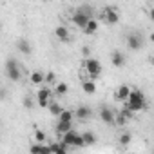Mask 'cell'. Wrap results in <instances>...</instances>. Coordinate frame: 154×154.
Segmentation results:
<instances>
[{
	"label": "cell",
	"mask_w": 154,
	"mask_h": 154,
	"mask_svg": "<svg viewBox=\"0 0 154 154\" xmlns=\"http://www.w3.org/2000/svg\"><path fill=\"white\" fill-rule=\"evenodd\" d=\"M147 107V100H145V94L140 91V89H131V94L125 102V109H129L131 112H140Z\"/></svg>",
	"instance_id": "6da1fadb"
},
{
	"label": "cell",
	"mask_w": 154,
	"mask_h": 154,
	"mask_svg": "<svg viewBox=\"0 0 154 154\" xmlns=\"http://www.w3.org/2000/svg\"><path fill=\"white\" fill-rule=\"evenodd\" d=\"M6 76L11 82H20V78H22V69H20L18 62L11 56L6 60Z\"/></svg>",
	"instance_id": "7a4b0ae2"
},
{
	"label": "cell",
	"mask_w": 154,
	"mask_h": 154,
	"mask_svg": "<svg viewBox=\"0 0 154 154\" xmlns=\"http://www.w3.org/2000/svg\"><path fill=\"white\" fill-rule=\"evenodd\" d=\"M84 67H85V71H87V74H89V78H91L93 82L102 74V63H100V60H96V58H85Z\"/></svg>",
	"instance_id": "3957f363"
},
{
	"label": "cell",
	"mask_w": 154,
	"mask_h": 154,
	"mask_svg": "<svg viewBox=\"0 0 154 154\" xmlns=\"http://www.w3.org/2000/svg\"><path fill=\"white\" fill-rule=\"evenodd\" d=\"M62 145H65V147H85L82 141V136L76 134L74 131H69L62 136Z\"/></svg>",
	"instance_id": "277c9868"
},
{
	"label": "cell",
	"mask_w": 154,
	"mask_h": 154,
	"mask_svg": "<svg viewBox=\"0 0 154 154\" xmlns=\"http://www.w3.org/2000/svg\"><path fill=\"white\" fill-rule=\"evenodd\" d=\"M51 102H53V91L49 87H42L36 94V103L40 107H49Z\"/></svg>",
	"instance_id": "5b68a950"
},
{
	"label": "cell",
	"mask_w": 154,
	"mask_h": 154,
	"mask_svg": "<svg viewBox=\"0 0 154 154\" xmlns=\"http://www.w3.org/2000/svg\"><path fill=\"white\" fill-rule=\"evenodd\" d=\"M127 45H129V49H132V51H140V49L145 45V40H143V36H141L140 33H131V35L127 36Z\"/></svg>",
	"instance_id": "8992f818"
},
{
	"label": "cell",
	"mask_w": 154,
	"mask_h": 154,
	"mask_svg": "<svg viewBox=\"0 0 154 154\" xmlns=\"http://www.w3.org/2000/svg\"><path fill=\"white\" fill-rule=\"evenodd\" d=\"M102 17H103V20H105V24H109V26H114V24L120 22V15H118V11H116L114 8H105Z\"/></svg>",
	"instance_id": "52a82bcc"
},
{
	"label": "cell",
	"mask_w": 154,
	"mask_h": 154,
	"mask_svg": "<svg viewBox=\"0 0 154 154\" xmlns=\"http://www.w3.org/2000/svg\"><path fill=\"white\" fill-rule=\"evenodd\" d=\"M71 20H72V24H74L76 27H78V29H84V27L87 26V22H89L91 18H89V17H85L84 13H80L78 9H76V11H74V15L71 17Z\"/></svg>",
	"instance_id": "ba28073f"
},
{
	"label": "cell",
	"mask_w": 154,
	"mask_h": 154,
	"mask_svg": "<svg viewBox=\"0 0 154 154\" xmlns=\"http://www.w3.org/2000/svg\"><path fill=\"white\" fill-rule=\"evenodd\" d=\"M111 63L114 65V67H125V63H127V58H125V54L122 53V51H114L112 54H111Z\"/></svg>",
	"instance_id": "9c48e42d"
},
{
	"label": "cell",
	"mask_w": 154,
	"mask_h": 154,
	"mask_svg": "<svg viewBox=\"0 0 154 154\" xmlns=\"http://www.w3.org/2000/svg\"><path fill=\"white\" fill-rule=\"evenodd\" d=\"M100 120L107 125H112L114 123V112L109 109V107H102L100 109Z\"/></svg>",
	"instance_id": "30bf717a"
},
{
	"label": "cell",
	"mask_w": 154,
	"mask_h": 154,
	"mask_svg": "<svg viewBox=\"0 0 154 154\" xmlns=\"http://www.w3.org/2000/svg\"><path fill=\"white\" fill-rule=\"evenodd\" d=\"M54 36L60 40V42H69L71 40V35H69V29L65 26H58L54 29Z\"/></svg>",
	"instance_id": "8fae6325"
},
{
	"label": "cell",
	"mask_w": 154,
	"mask_h": 154,
	"mask_svg": "<svg viewBox=\"0 0 154 154\" xmlns=\"http://www.w3.org/2000/svg\"><path fill=\"white\" fill-rule=\"evenodd\" d=\"M47 147H49L51 154H67V147L62 145V141H51Z\"/></svg>",
	"instance_id": "7c38bea8"
},
{
	"label": "cell",
	"mask_w": 154,
	"mask_h": 154,
	"mask_svg": "<svg viewBox=\"0 0 154 154\" xmlns=\"http://www.w3.org/2000/svg\"><path fill=\"white\" fill-rule=\"evenodd\" d=\"M129 94H131V87L129 85H120L118 89H116V98L118 100H122V102H127V98H129Z\"/></svg>",
	"instance_id": "4fadbf2b"
},
{
	"label": "cell",
	"mask_w": 154,
	"mask_h": 154,
	"mask_svg": "<svg viewBox=\"0 0 154 154\" xmlns=\"http://www.w3.org/2000/svg\"><path fill=\"white\" fill-rule=\"evenodd\" d=\"M29 152H31V154H51L49 147L44 145V143H33L31 149H29Z\"/></svg>",
	"instance_id": "5bb4252c"
},
{
	"label": "cell",
	"mask_w": 154,
	"mask_h": 154,
	"mask_svg": "<svg viewBox=\"0 0 154 154\" xmlns=\"http://www.w3.org/2000/svg\"><path fill=\"white\" fill-rule=\"evenodd\" d=\"M91 114H93V111L87 105H80L78 109H76V112H74V116H78L80 120H87V118H91Z\"/></svg>",
	"instance_id": "9a60e30c"
},
{
	"label": "cell",
	"mask_w": 154,
	"mask_h": 154,
	"mask_svg": "<svg viewBox=\"0 0 154 154\" xmlns=\"http://www.w3.org/2000/svg\"><path fill=\"white\" fill-rule=\"evenodd\" d=\"M98 31V20L96 18H91L89 22H87V26L84 27V33L85 35H94Z\"/></svg>",
	"instance_id": "2e32d148"
},
{
	"label": "cell",
	"mask_w": 154,
	"mask_h": 154,
	"mask_svg": "<svg viewBox=\"0 0 154 154\" xmlns=\"http://www.w3.org/2000/svg\"><path fill=\"white\" fill-rule=\"evenodd\" d=\"M82 89H84L85 94H94V93H96V82L85 80V82H82Z\"/></svg>",
	"instance_id": "e0dca14e"
},
{
	"label": "cell",
	"mask_w": 154,
	"mask_h": 154,
	"mask_svg": "<svg viewBox=\"0 0 154 154\" xmlns=\"http://www.w3.org/2000/svg\"><path fill=\"white\" fill-rule=\"evenodd\" d=\"M54 131L58 132V134H65V132H69V131H72V123H65V122H58L56 123V127H54Z\"/></svg>",
	"instance_id": "ac0fdd59"
},
{
	"label": "cell",
	"mask_w": 154,
	"mask_h": 154,
	"mask_svg": "<svg viewBox=\"0 0 154 154\" xmlns=\"http://www.w3.org/2000/svg\"><path fill=\"white\" fill-rule=\"evenodd\" d=\"M80 136H82V141H84V145H85V147H87V145L96 143V136H94L91 131H85V132H82Z\"/></svg>",
	"instance_id": "d6986e66"
},
{
	"label": "cell",
	"mask_w": 154,
	"mask_h": 154,
	"mask_svg": "<svg viewBox=\"0 0 154 154\" xmlns=\"http://www.w3.org/2000/svg\"><path fill=\"white\" fill-rule=\"evenodd\" d=\"M44 72L42 71H33L31 72V84H35V85H42L44 84Z\"/></svg>",
	"instance_id": "ffe728a7"
},
{
	"label": "cell",
	"mask_w": 154,
	"mask_h": 154,
	"mask_svg": "<svg viewBox=\"0 0 154 154\" xmlns=\"http://www.w3.org/2000/svg\"><path fill=\"white\" fill-rule=\"evenodd\" d=\"M17 47H18V51L20 53H24V54H31V44L27 42V40H18V44H17Z\"/></svg>",
	"instance_id": "44dd1931"
},
{
	"label": "cell",
	"mask_w": 154,
	"mask_h": 154,
	"mask_svg": "<svg viewBox=\"0 0 154 154\" xmlns=\"http://www.w3.org/2000/svg\"><path fill=\"white\" fill-rule=\"evenodd\" d=\"M47 109H49V112H51L53 116H60V114H62V111H63V107H62L58 102H51Z\"/></svg>",
	"instance_id": "7402d4cb"
},
{
	"label": "cell",
	"mask_w": 154,
	"mask_h": 154,
	"mask_svg": "<svg viewBox=\"0 0 154 154\" xmlns=\"http://www.w3.org/2000/svg\"><path fill=\"white\" fill-rule=\"evenodd\" d=\"M72 116H74V112H71V111H62V114L58 116V122H65V123H71L72 122Z\"/></svg>",
	"instance_id": "603a6c76"
},
{
	"label": "cell",
	"mask_w": 154,
	"mask_h": 154,
	"mask_svg": "<svg viewBox=\"0 0 154 154\" xmlns=\"http://www.w3.org/2000/svg\"><path fill=\"white\" fill-rule=\"evenodd\" d=\"M67 91H69V87H67V84H63V82H58V84L54 85V93L60 94V96L67 94Z\"/></svg>",
	"instance_id": "cb8c5ba5"
},
{
	"label": "cell",
	"mask_w": 154,
	"mask_h": 154,
	"mask_svg": "<svg viewBox=\"0 0 154 154\" xmlns=\"http://www.w3.org/2000/svg\"><path fill=\"white\" fill-rule=\"evenodd\" d=\"M44 82H45L47 85H56V72L49 71V72L44 76Z\"/></svg>",
	"instance_id": "d4e9b609"
},
{
	"label": "cell",
	"mask_w": 154,
	"mask_h": 154,
	"mask_svg": "<svg viewBox=\"0 0 154 154\" xmlns=\"http://www.w3.org/2000/svg\"><path fill=\"white\" fill-rule=\"evenodd\" d=\"M35 140H36V143H45V132L36 129L35 131Z\"/></svg>",
	"instance_id": "484cf974"
},
{
	"label": "cell",
	"mask_w": 154,
	"mask_h": 154,
	"mask_svg": "<svg viewBox=\"0 0 154 154\" xmlns=\"http://www.w3.org/2000/svg\"><path fill=\"white\" fill-rule=\"evenodd\" d=\"M129 143H131V134L123 132V134L120 136V145H129Z\"/></svg>",
	"instance_id": "4316f807"
},
{
	"label": "cell",
	"mask_w": 154,
	"mask_h": 154,
	"mask_svg": "<svg viewBox=\"0 0 154 154\" xmlns=\"http://www.w3.org/2000/svg\"><path fill=\"white\" fill-rule=\"evenodd\" d=\"M120 114H122L127 122H129V120H132V116H134V112H131V111H129V109H125V107L122 109V112H120Z\"/></svg>",
	"instance_id": "83f0119b"
},
{
	"label": "cell",
	"mask_w": 154,
	"mask_h": 154,
	"mask_svg": "<svg viewBox=\"0 0 154 154\" xmlns=\"http://www.w3.org/2000/svg\"><path fill=\"white\" fill-rule=\"evenodd\" d=\"M114 123H116V125H125L127 120H125L122 114H114Z\"/></svg>",
	"instance_id": "f1b7e54d"
},
{
	"label": "cell",
	"mask_w": 154,
	"mask_h": 154,
	"mask_svg": "<svg viewBox=\"0 0 154 154\" xmlns=\"http://www.w3.org/2000/svg\"><path fill=\"white\" fill-rule=\"evenodd\" d=\"M24 105H26L27 109H31V107L35 105V102H33V98H31V96H26V98H24Z\"/></svg>",
	"instance_id": "f546056e"
},
{
	"label": "cell",
	"mask_w": 154,
	"mask_h": 154,
	"mask_svg": "<svg viewBox=\"0 0 154 154\" xmlns=\"http://www.w3.org/2000/svg\"><path fill=\"white\" fill-rule=\"evenodd\" d=\"M6 98V89H2V87H0V102H2Z\"/></svg>",
	"instance_id": "4dcf8cb0"
},
{
	"label": "cell",
	"mask_w": 154,
	"mask_h": 154,
	"mask_svg": "<svg viewBox=\"0 0 154 154\" xmlns=\"http://www.w3.org/2000/svg\"><path fill=\"white\" fill-rule=\"evenodd\" d=\"M82 53H84V56H85V58H91V56H89V47H84V49H82Z\"/></svg>",
	"instance_id": "1f68e13d"
},
{
	"label": "cell",
	"mask_w": 154,
	"mask_h": 154,
	"mask_svg": "<svg viewBox=\"0 0 154 154\" xmlns=\"http://www.w3.org/2000/svg\"><path fill=\"white\" fill-rule=\"evenodd\" d=\"M0 31H2V24H0Z\"/></svg>",
	"instance_id": "d6a6232c"
}]
</instances>
